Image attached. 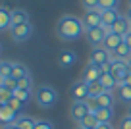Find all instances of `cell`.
Masks as SVG:
<instances>
[{
    "mask_svg": "<svg viewBox=\"0 0 131 129\" xmlns=\"http://www.w3.org/2000/svg\"><path fill=\"white\" fill-rule=\"evenodd\" d=\"M56 33L62 40H75L85 33V25H83L81 17L62 16L60 21L56 23Z\"/></svg>",
    "mask_w": 131,
    "mask_h": 129,
    "instance_id": "1",
    "label": "cell"
},
{
    "mask_svg": "<svg viewBox=\"0 0 131 129\" xmlns=\"http://www.w3.org/2000/svg\"><path fill=\"white\" fill-rule=\"evenodd\" d=\"M35 102L41 108H52L58 102V93L52 87H48V85H42V87H39L35 91Z\"/></svg>",
    "mask_w": 131,
    "mask_h": 129,
    "instance_id": "2",
    "label": "cell"
},
{
    "mask_svg": "<svg viewBox=\"0 0 131 129\" xmlns=\"http://www.w3.org/2000/svg\"><path fill=\"white\" fill-rule=\"evenodd\" d=\"M70 94L71 98H73V102H87L91 98V91H89V83H85V81H77V83L71 85L70 89Z\"/></svg>",
    "mask_w": 131,
    "mask_h": 129,
    "instance_id": "3",
    "label": "cell"
},
{
    "mask_svg": "<svg viewBox=\"0 0 131 129\" xmlns=\"http://www.w3.org/2000/svg\"><path fill=\"white\" fill-rule=\"evenodd\" d=\"M83 25H85V31L89 29H94V27H102V10H89V12L83 14L81 17Z\"/></svg>",
    "mask_w": 131,
    "mask_h": 129,
    "instance_id": "4",
    "label": "cell"
},
{
    "mask_svg": "<svg viewBox=\"0 0 131 129\" xmlns=\"http://www.w3.org/2000/svg\"><path fill=\"white\" fill-rule=\"evenodd\" d=\"M10 33H12V39L16 40V42H23V40H27L29 37H31V33H33L31 21H27V23H17V25H14V27L10 29Z\"/></svg>",
    "mask_w": 131,
    "mask_h": 129,
    "instance_id": "5",
    "label": "cell"
},
{
    "mask_svg": "<svg viewBox=\"0 0 131 129\" xmlns=\"http://www.w3.org/2000/svg\"><path fill=\"white\" fill-rule=\"evenodd\" d=\"M100 77H102V69H100V66L93 64V62H89L85 66V69H83V73H81V79L89 85L94 83V81H100Z\"/></svg>",
    "mask_w": 131,
    "mask_h": 129,
    "instance_id": "6",
    "label": "cell"
},
{
    "mask_svg": "<svg viewBox=\"0 0 131 129\" xmlns=\"http://www.w3.org/2000/svg\"><path fill=\"white\" fill-rule=\"evenodd\" d=\"M85 35H87V40H89L93 46H102L106 37H108V33L104 31V27H94V29L85 31Z\"/></svg>",
    "mask_w": 131,
    "mask_h": 129,
    "instance_id": "7",
    "label": "cell"
},
{
    "mask_svg": "<svg viewBox=\"0 0 131 129\" xmlns=\"http://www.w3.org/2000/svg\"><path fill=\"white\" fill-rule=\"evenodd\" d=\"M87 114H91V112H89V106H87V102H73V104H71V108H70L71 120L77 121V123H79L81 120H85Z\"/></svg>",
    "mask_w": 131,
    "mask_h": 129,
    "instance_id": "8",
    "label": "cell"
},
{
    "mask_svg": "<svg viewBox=\"0 0 131 129\" xmlns=\"http://www.w3.org/2000/svg\"><path fill=\"white\" fill-rule=\"evenodd\" d=\"M108 60H110V52H108L104 46H93L89 62H93V64H96V66H102L104 62H108Z\"/></svg>",
    "mask_w": 131,
    "mask_h": 129,
    "instance_id": "9",
    "label": "cell"
},
{
    "mask_svg": "<svg viewBox=\"0 0 131 129\" xmlns=\"http://www.w3.org/2000/svg\"><path fill=\"white\" fill-rule=\"evenodd\" d=\"M17 117H19V114H17L16 110H12L8 104H0V120H2V123H4V125L16 123Z\"/></svg>",
    "mask_w": 131,
    "mask_h": 129,
    "instance_id": "10",
    "label": "cell"
},
{
    "mask_svg": "<svg viewBox=\"0 0 131 129\" xmlns=\"http://www.w3.org/2000/svg\"><path fill=\"white\" fill-rule=\"evenodd\" d=\"M12 27H14L12 10H8V6L2 4V10H0V31H8Z\"/></svg>",
    "mask_w": 131,
    "mask_h": 129,
    "instance_id": "11",
    "label": "cell"
},
{
    "mask_svg": "<svg viewBox=\"0 0 131 129\" xmlns=\"http://www.w3.org/2000/svg\"><path fill=\"white\" fill-rule=\"evenodd\" d=\"M77 62V54L73 52V50L66 48L60 52V56H58V64L62 66V68H71V66Z\"/></svg>",
    "mask_w": 131,
    "mask_h": 129,
    "instance_id": "12",
    "label": "cell"
},
{
    "mask_svg": "<svg viewBox=\"0 0 131 129\" xmlns=\"http://www.w3.org/2000/svg\"><path fill=\"white\" fill-rule=\"evenodd\" d=\"M122 42H123V37H122V35H118V33H110V35L106 37V40H104L102 46L108 50V52H114V50L118 48Z\"/></svg>",
    "mask_w": 131,
    "mask_h": 129,
    "instance_id": "13",
    "label": "cell"
},
{
    "mask_svg": "<svg viewBox=\"0 0 131 129\" xmlns=\"http://www.w3.org/2000/svg\"><path fill=\"white\" fill-rule=\"evenodd\" d=\"M118 10H102V27H114V23L119 19Z\"/></svg>",
    "mask_w": 131,
    "mask_h": 129,
    "instance_id": "14",
    "label": "cell"
},
{
    "mask_svg": "<svg viewBox=\"0 0 131 129\" xmlns=\"http://www.w3.org/2000/svg\"><path fill=\"white\" fill-rule=\"evenodd\" d=\"M110 58L112 60H129L131 58V48L125 45V42H122L114 52H110Z\"/></svg>",
    "mask_w": 131,
    "mask_h": 129,
    "instance_id": "15",
    "label": "cell"
},
{
    "mask_svg": "<svg viewBox=\"0 0 131 129\" xmlns=\"http://www.w3.org/2000/svg\"><path fill=\"white\" fill-rule=\"evenodd\" d=\"M112 31L118 33V35H122V37H125V33H129V31H131V21L127 19V17H123V16H122V17H119V19L114 23Z\"/></svg>",
    "mask_w": 131,
    "mask_h": 129,
    "instance_id": "16",
    "label": "cell"
},
{
    "mask_svg": "<svg viewBox=\"0 0 131 129\" xmlns=\"http://www.w3.org/2000/svg\"><path fill=\"white\" fill-rule=\"evenodd\" d=\"M98 123H100V121H98L96 114H87L85 120L79 121V127H81V129H96Z\"/></svg>",
    "mask_w": 131,
    "mask_h": 129,
    "instance_id": "17",
    "label": "cell"
},
{
    "mask_svg": "<svg viewBox=\"0 0 131 129\" xmlns=\"http://www.w3.org/2000/svg\"><path fill=\"white\" fill-rule=\"evenodd\" d=\"M100 83L106 87V91H114V89H118L119 85H118V79H116L112 73H102V77H100Z\"/></svg>",
    "mask_w": 131,
    "mask_h": 129,
    "instance_id": "18",
    "label": "cell"
},
{
    "mask_svg": "<svg viewBox=\"0 0 131 129\" xmlns=\"http://www.w3.org/2000/svg\"><path fill=\"white\" fill-rule=\"evenodd\" d=\"M96 100H98V104H100V108H114L116 98H114V94H112L110 91H106V93H102Z\"/></svg>",
    "mask_w": 131,
    "mask_h": 129,
    "instance_id": "19",
    "label": "cell"
},
{
    "mask_svg": "<svg viewBox=\"0 0 131 129\" xmlns=\"http://www.w3.org/2000/svg\"><path fill=\"white\" fill-rule=\"evenodd\" d=\"M96 117L100 123H112V120H114V108H100L96 112Z\"/></svg>",
    "mask_w": 131,
    "mask_h": 129,
    "instance_id": "20",
    "label": "cell"
},
{
    "mask_svg": "<svg viewBox=\"0 0 131 129\" xmlns=\"http://www.w3.org/2000/svg\"><path fill=\"white\" fill-rule=\"evenodd\" d=\"M118 98L123 104H131V85H119L118 87Z\"/></svg>",
    "mask_w": 131,
    "mask_h": 129,
    "instance_id": "21",
    "label": "cell"
},
{
    "mask_svg": "<svg viewBox=\"0 0 131 129\" xmlns=\"http://www.w3.org/2000/svg\"><path fill=\"white\" fill-rule=\"evenodd\" d=\"M16 125L19 129H35V125H37V120L35 117H29V116H19L16 121Z\"/></svg>",
    "mask_w": 131,
    "mask_h": 129,
    "instance_id": "22",
    "label": "cell"
},
{
    "mask_svg": "<svg viewBox=\"0 0 131 129\" xmlns=\"http://www.w3.org/2000/svg\"><path fill=\"white\" fill-rule=\"evenodd\" d=\"M29 75V69H27V66H23V64H19V62H14V71H12V77L14 79H21V77H27Z\"/></svg>",
    "mask_w": 131,
    "mask_h": 129,
    "instance_id": "23",
    "label": "cell"
},
{
    "mask_svg": "<svg viewBox=\"0 0 131 129\" xmlns=\"http://www.w3.org/2000/svg\"><path fill=\"white\" fill-rule=\"evenodd\" d=\"M89 91H91V98H98L102 93H106V87L100 81H94V83L89 85Z\"/></svg>",
    "mask_w": 131,
    "mask_h": 129,
    "instance_id": "24",
    "label": "cell"
},
{
    "mask_svg": "<svg viewBox=\"0 0 131 129\" xmlns=\"http://www.w3.org/2000/svg\"><path fill=\"white\" fill-rule=\"evenodd\" d=\"M12 19H14V25L17 23H27L29 21V16L25 10H12Z\"/></svg>",
    "mask_w": 131,
    "mask_h": 129,
    "instance_id": "25",
    "label": "cell"
},
{
    "mask_svg": "<svg viewBox=\"0 0 131 129\" xmlns=\"http://www.w3.org/2000/svg\"><path fill=\"white\" fill-rule=\"evenodd\" d=\"M12 71H14V62L4 60L2 64H0V77H2V79H8V77H12Z\"/></svg>",
    "mask_w": 131,
    "mask_h": 129,
    "instance_id": "26",
    "label": "cell"
},
{
    "mask_svg": "<svg viewBox=\"0 0 131 129\" xmlns=\"http://www.w3.org/2000/svg\"><path fill=\"white\" fill-rule=\"evenodd\" d=\"M14 96L19 98V100L25 104V102L31 100V91H29V89H14Z\"/></svg>",
    "mask_w": 131,
    "mask_h": 129,
    "instance_id": "27",
    "label": "cell"
},
{
    "mask_svg": "<svg viewBox=\"0 0 131 129\" xmlns=\"http://www.w3.org/2000/svg\"><path fill=\"white\" fill-rule=\"evenodd\" d=\"M119 0H100V10H118Z\"/></svg>",
    "mask_w": 131,
    "mask_h": 129,
    "instance_id": "28",
    "label": "cell"
},
{
    "mask_svg": "<svg viewBox=\"0 0 131 129\" xmlns=\"http://www.w3.org/2000/svg\"><path fill=\"white\" fill-rule=\"evenodd\" d=\"M31 87H33V77L31 75L17 79V89H29V91H31Z\"/></svg>",
    "mask_w": 131,
    "mask_h": 129,
    "instance_id": "29",
    "label": "cell"
},
{
    "mask_svg": "<svg viewBox=\"0 0 131 129\" xmlns=\"http://www.w3.org/2000/svg\"><path fill=\"white\" fill-rule=\"evenodd\" d=\"M81 6H83L85 12H89V10H98L100 0H81Z\"/></svg>",
    "mask_w": 131,
    "mask_h": 129,
    "instance_id": "30",
    "label": "cell"
},
{
    "mask_svg": "<svg viewBox=\"0 0 131 129\" xmlns=\"http://www.w3.org/2000/svg\"><path fill=\"white\" fill-rule=\"evenodd\" d=\"M12 96H14V91L0 87V104H8V100H10Z\"/></svg>",
    "mask_w": 131,
    "mask_h": 129,
    "instance_id": "31",
    "label": "cell"
},
{
    "mask_svg": "<svg viewBox=\"0 0 131 129\" xmlns=\"http://www.w3.org/2000/svg\"><path fill=\"white\" fill-rule=\"evenodd\" d=\"M8 106H10V108H12V110H16L17 114H19L21 110H23V106H25V104H23V102L19 100V98L12 96V98H10V100H8Z\"/></svg>",
    "mask_w": 131,
    "mask_h": 129,
    "instance_id": "32",
    "label": "cell"
},
{
    "mask_svg": "<svg viewBox=\"0 0 131 129\" xmlns=\"http://www.w3.org/2000/svg\"><path fill=\"white\" fill-rule=\"evenodd\" d=\"M0 87H4V89H10V91H14V89H17V81L14 79V77H8V79H2Z\"/></svg>",
    "mask_w": 131,
    "mask_h": 129,
    "instance_id": "33",
    "label": "cell"
},
{
    "mask_svg": "<svg viewBox=\"0 0 131 129\" xmlns=\"http://www.w3.org/2000/svg\"><path fill=\"white\" fill-rule=\"evenodd\" d=\"M87 106H89V112L91 114H96L98 110H100V104H98L96 98H89V100H87Z\"/></svg>",
    "mask_w": 131,
    "mask_h": 129,
    "instance_id": "34",
    "label": "cell"
},
{
    "mask_svg": "<svg viewBox=\"0 0 131 129\" xmlns=\"http://www.w3.org/2000/svg\"><path fill=\"white\" fill-rule=\"evenodd\" d=\"M35 129H54V123L48 120H37V125Z\"/></svg>",
    "mask_w": 131,
    "mask_h": 129,
    "instance_id": "35",
    "label": "cell"
},
{
    "mask_svg": "<svg viewBox=\"0 0 131 129\" xmlns=\"http://www.w3.org/2000/svg\"><path fill=\"white\" fill-rule=\"evenodd\" d=\"M119 129H131V117L129 116H125L122 120V123H119Z\"/></svg>",
    "mask_w": 131,
    "mask_h": 129,
    "instance_id": "36",
    "label": "cell"
},
{
    "mask_svg": "<svg viewBox=\"0 0 131 129\" xmlns=\"http://www.w3.org/2000/svg\"><path fill=\"white\" fill-rule=\"evenodd\" d=\"M100 69H102V73H110L112 71V58L108 62H104V64L100 66Z\"/></svg>",
    "mask_w": 131,
    "mask_h": 129,
    "instance_id": "37",
    "label": "cell"
},
{
    "mask_svg": "<svg viewBox=\"0 0 131 129\" xmlns=\"http://www.w3.org/2000/svg\"><path fill=\"white\" fill-rule=\"evenodd\" d=\"M123 42H125V45L131 48V31H129V33H125V37H123Z\"/></svg>",
    "mask_w": 131,
    "mask_h": 129,
    "instance_id": "38",
    "label": "cell"
},
{
    "mask_svg": "<svg viewBox=\"0 0 131 129\" xmlns=\"http://www.w3.org/2000/svg\"><path fill=\"white\" fill-rule=\"evenodd\" d=\"M96 129H114V127H112V123H98Z\"/></svg>",
    "mask_w": 131,
    "mask_h": 129,
    "instance_id": "39",
    "label": "cell"
},
{
    "mask_svg": "<svg viewBox=\"0 0 131 129\" xmlns=\"http://www.w3.org/2000/svg\"><path fill=\"white\" fill-rule=\"evenodd\" d=\"M2 129H19L16 123H10V125H2Z\"/></svg>",
    "mask_w": 131,
    "mask_h": 129,
    "instance_id": "40",
    "label": "cell"
},
{
    "mask_svg": "<svg viewBox=\"0 0 131 129\" xmlns=\"http://www.w3.org/2000/svg\"><path fill=\"white\" fill-rule=\"evenodd\" d=\"M123 85H131V73H127L125 79H123Z\"/></svg>",
    "mask_w": 131,
    "mask_h": 129,
    "instance_id": "41",
    "label": "cell"
},
{
    "mask_svg": "<svg viewBox=\"0 0 131 129\" xmlns=\"http://www.w3.org/2000/svg\"><path fill=\"white\" fill-rule=\"evenodd\" d=\"M125 17H127V19H129V21H131V6H129V10H127V14H125Z\"/></svg>",
    "mask_w": 131,
    "mask_h": 129,
    "instance_id": "42",
    "label": "cell"
},
{
    "mask_svg": "<svg viewBox=\"0 0 131 129\" xmlns=\"http://www.w3.org/2000/svg\"><path fill=\"white\" fill-rule=\"evenodd\" d=\"M127 69H129V73H131V58L127 60Z\"/></svg>",
    "mask_w": 131,
    "mask_h": 129,
    "instance_id": "43",
    "label": "cell"
},
{
    "mask_svg": "<svg viewBox=\"0 0 131 129\" xmlns=\"http://www.w3.org/2000/svg\"><path fill=\"white\" fill-rule=\"evenodd\" d=\"M127 116H129V117H131V104H129V106H127Z\"/></svg>",
    "mask_w": 131,
    "mask_h": 129,
    "instance_id": "44",
    "label": "cell"
},
{
    "mask_svg": "<svg viewBox=\"0 0 131 129\" xmlns=\"http://www.w3.org/2000/svg\"><path fill=\"white\" fill-rule=\"evenodd\" d=\"M129 6H131V0H129Z\"/></svg>",
    "mask_w": 131,
    "mask_h": 129,
    "instance_id": "45",
    "label": "cell"
},
{
    "mask_svg": "<svg viewBox=\"0 0 131 129\" xmlns=\"http://www.w3.org/2000/svg\"><path fill=\"white\" fill-rule=\"evenodd\" d=\"M79 129H81V127H79Z\"/></svg>",
    "mask_w": 131,
    "mask_h": 129,
    "instance_id": "46",
    "label": "cell"
}]
</instances>
